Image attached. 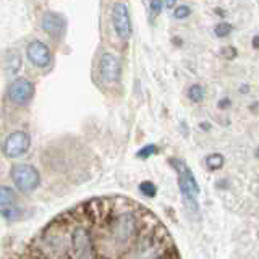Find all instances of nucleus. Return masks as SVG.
<instances>
[{"label": "nucleus", "instance_id": "4", "mask_svg": "<svg viewBox=\"0 0 259 259\" xmlns=\"http://www.w3.org/2000/svg\"><path fill=\"white\" fill-rule=\"evenodd\" d=\"M71 249L75 259H94L93 237L86 229L78 227L71 233Z\"/></svg>", "mask_w": 259, "mask_h": 259}, {"label": "nucleus", "instance_id": "12", "mask_svg": "<svg viewBox=\"0 0 259 259\" xmlns=\"http://www.w3.org/2000/svg\"><path fill=\"white\" fill-rule=\"evenodd\" d=\"M16 194L10 186H0V212H7L15 207Z\"/></svg>", "mask_w": 259, "mask_h": 259}, {"label": "nucleus", "instance_id": "6", "mask_svg": "<svg viewBox=\"0 0 259 259\" xmlns=\"http://www.w3.org/2000/svg\"><path fill=\"white\" fill-rule=\"evenodd\" d=\"M34 91H36V88L32 84V81L26 78H16L15 81H12V84L8 86L7 96L13 104L24 105L32 99Z\"/></svg>", "mask_w": 259, "mask_h": 259}, {"label": "nucleus", "instance_id": "17", "mask_svg": "<svg viewBox=\"0 0 259 259\" xmlns=\"http://www.w3.org/2000/svg\"><path fill=\"white\" fill-rule=\"evenodd\" d=\"M232 31H233V26L230 23H219V24H215V28H214V34L217 37H227Z\"/></svg>", "mask_w": 259, "mask_h": 259}, {"label": "nucleus", "instance_id": "7", "mask_svg": "<svg viewBox=\"0 0 259 259\" xmlns=\"http://www.w3.org/2000/svg\"><path fill=\"white\" fill-rule=\"evenodd\" d=\"M112 24H113V29H115L117 36L120 39H130L132 36V18H130V12H128V7L123 2H118L113 5V10H112Z\"/></svg>", "mask_w": 259, "mask_h": 259}, {"label": "nucleus", "instance_id": "1", "mask_svg": "<svg viewBox=\"0 0 259 259\" xmlns=\"http://www.w3.org/2000/svg\"><path fill=\"white\" fill-rule=\"evenodd\" d=\"M170 165L174 167L178 175V188H180L182 198L190 207L198 209V196L201 193V188L191 168L182 159H170Z\"/></svg>", "mask_w": 259, "mask_h": 259}, {"label": "nucleus", "instance_id": "19", "mask_svg": "<svg viewBox=\"0 0 259 259\" xmlns=\"http://www.w3.org/2000/svg\"><path fill=\"white\" fill-rule=\"evenodd\" d=\"M191 15V8L188 5H178L174 10V18L177 20H186Z\"/></svg>", "mask_w": 259, "mask_h": 259}, {"label": "nucleus", "instance_id": "11", "mask_svg": "<svg viewBox=\"0 0 259 259\" xmlns=\"http://www.w3.org/2000/svg\"><path fill=\"white\" fill-rule=\"evenodd\" d=\"M159 248H160L159 243L156 240L149 238V240L143 241L141 245L136 248L133 257L135 259H157V256L160 254Z\"/></svg>", "mask_w": 259, "mask_h": 259}, {"label": "nucleus", "instance_id": "18", "mask_svg": "<svg viewBox=\"0 0 259 259\" xmlns=\"http://www.w3.org/2000/svg\"><path fill=\"white\" fill-rule=\"evenodd\" d=\"M140 191L144 194V196L154 198V196H156V193H157V186L154 185L152 182H143V183H140Z\"/></svg>", "mask_w": 259, "mask_h": 259}, {"label": "nucleus", "instance_id": "22", "mask_svg": "<svg viewBox=\"0 0 259 259\" xmlns=\"http://www.w3.org/2000/svg\"><path fill=\"white\" fill-rule=\"evenodd\" d=\"M253 47H254V49H257V36H254V37H253Z\"/></svg>", "mask_w": 259, "mask_h": 259}, {"label": "nucleus", "instance_id": "10", "mask_svg": "<svg viewBox=\"0 0 259 259\" xmlns=\"http://www.w3.org/2000/svg\"><path fill=\"white\" fill-rule=\"evenodd\" d=\"M97 70H99V75L104 81H107V83H115V81H118L120 73H121L120 60L113 54L104 52L101 55L99 68Z\"/></svg>", "mask_w": 259, "mask_h": 259}, {"label": "nucleus", "instance_id": "8", "mask_svg": "<svg viewBox=\"0 0 259 259\" xmlns=\"http://www.w3.org/2000/svg\"><path fill=\"white\" fill-rule=\"evenodd\" d=\"M28 60L37 68H47L52 63V51L42 40H31L26 47Z\"/></svg>", "mask_w": 259, "mask_h": 259}, {"label": "nucleus", "instance_id": "21", "mask_svg": "<svg viewBox=\"0 0 259 259\" xmlns=\"http://www.w3.org/2000/svg\"><path fill=\"white\" fill-rule=\"evenodd\" d=\"M219 107H221V109H227V107H230V99H222L221 102H219Z\"/></svg>", "mask_w": 259, "mask_h": 259}, {"label": "nucleus", "instance_id": "3", "mask_svg": "<svg viewBox=\"0 0 259 259\" xmlns=\"http://www.w3.org/2000/svg\"><path fill=\"white\" fill-rule=\"evenodd\" d=\"M110 230V237L117 246H123L133 238V235L136 232V224H135V217L130 214H123L117 217L109 227Z\"/></svg>", "mask_w": 259, "mask_h": 259}, {"label": "nucleus", "instance_id": "13", "mask_svg": "<svg viewBox=\"0 0 259 259\" xmlns=\"http://www.w3.org/2000/svg\"><path fill=\"white\" fill-rule=\"evenodd\" d=\"M5 68H7V73L10 76L16 75V73L20 71L21 68V59H20V54L18 52H10L7 55L5 59Z\"/></svg>", "mask_w": 259, "mask_h": 259}, {"label": "nucleus", "instance_id": "20", "mask_svg": "<svg viewBox=\"0 0 259 259\" xmlns=\"http://www.w3.org/2000/svg\"><path fill=\"white\" fill-rule=\"evenodd\" d=\"M162 7H164V2H151L149 8H151V15L152 16H157L162 12Z\"/></svg>", "mask_w": 259, "mask_h": 259}, {"label": "nucleus", "instance_id": "9", "mask_svg": "<svg viewBox=\"0 0 259 259\" xmlns=\"http://www.w3.org/2000/svg\"><path fill=\"white\" fill-rule=\"evenodd\" d=\"M40 26L54 39H62L67 32V18L62 13L57 12H46L40 20Z\"/></svg>", "mask_w": 259, "mask_h": 259}, {"label": "nucleus", "instance_id": "16", "mask_svg": "<svg viewBox=\"0 0 259 259\" xmlns=\"http://www.w3.org/2000/svg\"><path fill=\"white\" fill-rule=\"evenodd\" d=\"M157 151H159V148L156 144H146L144 148H141L136 152V157L138 159H149L151 156H154V154H157Z\"/></svg>", "mask_w": 259, "mask_h": 259}, {"label": "nucleus", "instance_id": "15", "mask_svg": "<svg viewBox=\"0 0 259 259\" xmlns=\"http://www.w3.org/2000/svg\"><path fill=\"white\" fill-rule=\"evenodd\" d=\"M204 96H206V91H204V88H202L201 84H191L190 89H188V99L191 102H201L202 99H204Z\"/></svg>", "mask_w": 259, "mask_h": 259}, {"label": "nucleus", "instance_id": "5", "mask_svg": "<svg viewBox=\"0 0 259 259\" xmlns=\"http://www.w3.org/2000/svg\"><path fill=\"white\" fill-rule=\"evenodd\" d=\"M29 144H31V141H29L28 133H24V132H13V133H10L5 138L2 151L5 154V157L16 159V157L24 156V154L28 152Z\"/></svg>", "mask_w": 259, "mask_h": 259}, {"label": "nucleus", "instance_id": "2", "mask_svg": "<svg viewBox=\"0 0 259 259\" xmlns=\"http://www.w3.org/2000/svg\"><path fill=\"white\" fill-rule=\"evenodd\" d=\"M10 177L15 183V186L21 193L29 194L34 193L40 185V174L36 167L29 164H16L10 170Z\"/></svg>", "mask_w": 259, "mask_h": 259}, {"label": "nucleus", "instance_id": "14", "mask_svg": "<svg viewBox=\"0 0 259 259\" xmlns=\"http://www.w3.org/2000/svg\"><path fill=\"white\" fill-rule=\"evenodd\" d=\"M206 167L209 170H219V168H222L224 165V156L222 154H219V152H214V154H209V156L206 157Z\"/></svg>", "mask_w": 259, "mask_h": 259}]
</instances>
